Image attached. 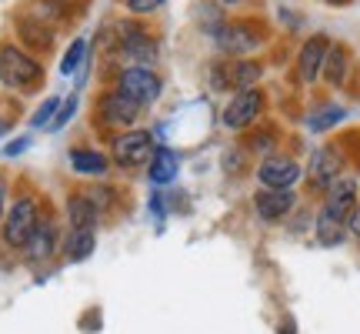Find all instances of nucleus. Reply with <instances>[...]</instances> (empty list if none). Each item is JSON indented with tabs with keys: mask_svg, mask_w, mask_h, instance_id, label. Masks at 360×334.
I'll use <instances>...</instances> for the list:
<instances>
[{
	"mask_svg": "<svg viewBox=\"0 0 360 334\" xmlns=\"http://www.w3.org/2000/svg\"><path fill=\"white\" fill-rule=\"evenodd\" d=\"M207 84L214 90H233V80H231V61H214L207 67Z\"/></svg>",
	"mask_w": 360,
	"mask_h": 334,
	"instance_id": "obj_25",
	"label": "nucleus"
},
{
	"mask_svg": "<svg viewBox=\"0 0 360 334\" xmlns=\"http://www.w3.org/2000/svg\"><path fill=\"white\" fill-rule=\"evenodd\" d=\"M314 234H317L321 247H340L350 231H347L344 221H337L334 214H327V211L321 207V211H317V221H314Z\"/></svg>",
	"mask_w": 360,
	"mask_h": 334,
	"instance_id": "obj_18",
	"label": "nucleus"
},
{
	"mask_svg": "<svg viewBox=\"0 0 360 334\" xmlns=\"http://www.w3.org/2000/svg\"><path fill=\"white\" fill-rule=\"evenodd\" d=\"M154 134L150 130H120L110 141V164L120 171H134V167H147L154 157Z\"/></svg>",
	"mask_w": 360,
	"mask_h": 334,
	"instance_id": "obj_2",
	"label": "nucleus"
},
{
	"mask_svg": "<svg viewBox=\"0 0 360 334\" xmlns=\"http://www.w3.org/2000/svg\"><path fill=\"white\" fill-rule=\"evenodd\" d=\"M327 51H330V37L327 34H314L300 44L297 51V78L300 84H317V78L323 74V61H327Z\"/></svg>",
	"mask_w": 360,
	"mask_h": 334,
	"instance_id": "obj_10",
	"label": "nucleus"
},
{
	"mask_svg": "<svg viewBox=\"0 0 360 334\" xmlns=\"http://www.w3.org/2000/svg\"><path fill=\"white\" fill-rule=\"evenodd\" d=\"M344 117H347V111H344L340 104H321V107H314L307 114V128L314 130V134H323V130L337 128Z\"/></svg>",
	"mask_w": 360,
	"mask_h": 334,
	"instance_id": "obj_22",
	"label": "nucleus"
},
{
	"mask_svg": "<svg viewBox=\"0 0 360 334\" xmlns=\"http://www.w3.org/2000/svg\"><path fill=\"white\" fill-rule=\"evenodd\" d=\"M344 174V157H340V151L337 147H317L314 154H310V161H307V178H310V184L317 187V191H327L330 184H334L337 178Z\"/></svg>",
	"mask_w": 360,
	"mask_h": 334,
	"instance_id": "obj_13",
	"label": "nucleus"
},
{
	"mask_svg": "<svg viewBox=\"0 0 360 334\" xmlns=\"http://www.w3.org/2000/svg\"><path fill=\"white\" fill-rule=\"evenodd\" d=\"M4 214H7V187L0 184V218H4Z\"/></svg>",
	"mask_w": 360,
	"mask_h": 334,
	"instance_id": "obj_32",
	"label": "nucleus"
},
{
	"mask_svg": "<svg viewBox=\"0 0 360 334\" xmlns=\"http://www.w3.org/2000/svg\"><path fill=\"white\" fill-rule=\"evenodd\" d=\"M180 174V154L177 151H170L167 144H157L154 147V157H150V164H147V178L154 187H167L174 184Z\"/></svg>",
	"mask_w": 360,
	"mask_h": 334,
	"instance_id": "obj_15",
	"label": "nucleus"
},
{
	"mask_svg": "<svg viewBox=\"0 0 360 334\" xmlns=\"http://www.w3.org/2000/svg\"><path fill=\"white\" fill-rule=\"evenodd\" d=\"M300 178H304V167H300V161L290 154H267L257 164L260 187H283V191H290Z\"/></svg>",
	"mask_w": 360,
	"mask_h": 334,
	"instance_id": "obj_8",
	"label": "nucleus"
},
{
	"mask_svg": "<svg viewBox=\"0 0 360 334\" xmlns=\"http://www.w3.org/2000/svg\"><path fill=\"white\" fill-rule=\"evenodd\" d=\"M264 78V64L260 61H250V57H233L231 61V80L233 90L244 87H257V80Z\"/></svg>",
	"mask_w": 360,
	"mask_h": 334,
	"instance_id": "obj_21",
	"label": "nucleus"
},
{
	"mask_svg": "<svg viewBox=\"0 0 360 334\" xmlns=\"http://www.w3.org/2000/svg\"><path fill=\"white\" fill-rule=\"evenodd\" d=\"M250 147H254V151H264V157H267V154H270V147H274V130L254 134V137H250Z\"/></svg>",
	"mask_w": 360,
	"mask_h": 334,
	"instance_id": "obj_29",
	"label": "nucleus"
},
{
	"mask_svg": "<svg viewBox=\"0 0 360 334\" xmlns=\"http://www.w3.org/2000/svg\"><path fill=\"white\" fill-rule=\"evenodd\" d=\"M101 207L94 204V197L87 191H74L67 197V224L70 228H97Z\"/></svg>",
	"mask_w": 360,
	"mask_h": 334,
	"instance_id": "obj_17",
	"label": "nucleus"
},
{
	"mask_svg": "<svg viewBox=\"0 0 360 334\" xmlns=\"http://www.w3.org/2000/svg\"><path fill=\"white\" fill-rule=\"evenodd\" d=\"M27 147H30V137H17L13 144H7V147H4V154H7V157H17V154H24Z\"/></svg>",
	"mask_w": 360,
	"mask_h": 334,
	"instance_id": "obj_30",
	"label": "nucleus"
},
{
	"mask_svg": "<svg viewBox=\"0 0 360 334\" xmlns=\"http://www.w3.org/2000/svg\"><path fill=\"white\" fill-rule=\"evenodd\" d=\"M347 231L354 234V237H360V204L354 207V214H350V221H347Z\"/></svg>",
	"mask_w": 360,
	"mask_h": 334,
	"instance_id": "obj_31",
	"label": "nucleus"
},
{
	"mask_svg": "<svg viewBox=\"0 0 360 334\" xmlns=\"http://www.w3.org/2000/svg\"><path fill=\"white\" fill-rule=\"evenodd\" d=\"M360 204V197H357V180L350 178V174H340V178L323 191V211L327 214H334L337 221H344L347 224L350 214H354V207Z\"/></svg>",
	"mask_w": 360,
	"mask_h": 334,
	"instance_id": "obj_12",
	"label": "nucleus"
},
{
	"mask_svg": "<svg viewBox=\"0 0 360 334\" xmlns=\"http://www.w3.org/2000/svg\"><path fill=\"white\" fill-rule=\"evenodd\" d=\"M297 204V194L294 187L290 191H283V187H257L254 194V211H257V218L264 224H281Z\"/></svg>",
	"mask_w": 360,
	"mask_h": 334,
	"instance_id": "obj_11",
	"label": "nucleus"
},
{
	"mask_svg": "<svg viewBox=\"0 0 360 334\" xmlns=\"http://www.w3.org/2000/svg\"><path fill=\"white\" fill-rule=\"evenodd\" d=\"M347 70H350V51L344 44H330L327 51V61H323V80L330 87H340L347 80Z\"/></svg>",
	"mask_w": 360,
	"mask_h": 334,
	"instance_id": "obj_20",
	"label": "nucleus"
},
{
	"mask_svg": "<svg viewBox=\"0 0 360 334\" xmlns=\"http://www.w3.org/2000/svg\"><path fill=\"white\" fill-rule=\"evenodd\" d=\"M117 40H120V57L127 67H150L157 61V40L150 37V30L134 20L117 24Z\"/></svg>",
	"mask_w": 360,
	"mask_h": 334,
	"instance_id": "obj_6",
	"label": "nucleus"
},
{
	"mask_svg": "<svg viewBox=\"0 0 360 334\" xmlns=\"http://www.w3.org/2000/svg\"><path fill=\"white\" fill-rule=\"evenodd\" d=\"M330 4H337V7H340V4H347V0H330Z\"/></svg>",
	"mask_w": 360,
	"mask_h": 334,
	"instance_id": "obj_35",
	"label": "nucleus"
},
{
	"mask_svg": "<svg viewBox=\"0 0 360 334\" xmlns=\"http://www.w3.org/2000/svg\"><path fill=\"white\" fill-rule=\"evenodd\" d=\"M57 251V224L51 218H40L37 231L30 234V241L24 245V261L27 264H44L51 261Z\"/></svg>",
	"mask_w": 360,
	"mask_h": 334,
	"instance_id": "obj_14",
	"label": "nucleus"
},
{
	"mask_svg": "<svg viewBox=\"0 0 360 334\" xmlns=\"http://www.w3.org/2000/svg\"><path fill=\"white\" fill-rule=\"evenodd\" d=\"M164 4H167V0H127V11L134 13V17H150V13H157Z\"/></svg>",
	"mask_w": 360,
	"mask_h": 334,
	"instance_id": "obj_28",
	"label": "nucleus"
},
{
	"mask_svg": "<svg viewBox=\"0 0 360 334\" xmlns=\"http://www.w3.org/2000/svg\"><path fill=\"white\" fill-rule=\"evenodd\" d=\"M87 64V37H77L70 47L64 51V61H60V74L70 78V74H77L80 67Z\"/></svg>",
	"mask_w": 360,
	"mask_h": 334,
	"instance_id": "obj_23",
	"label": "nucleus"
},
{
	"mask_svg": "<svg viewBox=\"0 0 360 334\" xmlns=\"http://www.w3.org/2000/svg\"><path fill=\"white\" fill-rule=\"evenodd\" d=\"M70 171L80 174V178H103L110 171V154H103L97 147H70Z\"/></svg>",
	"mask_w": 360,
	"mask_h": 334,
	"instance_id": "obj_16",
	"label": "nucleus"
},
{
	"mask_svg": "<svg viewBox=\"0 0 360 334\" xmlns=\"http://www.w3.org/2000/svg\"><path fill=\"white\" fill-rule=\"evenodd\" d=\"M220 7H233V4H240V0H217Z\"/></svg>",
	"mask_w": 360,
	"mask_h": 334,
	"instance_id": "obj_34",
	"label": "nucleus"
},
{
	"mask_svg": "<svg viewBox=\"0 0 360 334\" xmlns=\"http://www.w3.org/2000/svg\"><path fill=\"white\" fill-rule=\"evenodd\" d=\"M57 111H60V101H57V97H47V101H44L37 111H34L30 124H34V128H51L53 117H57Z\"/></svg>",
	"mask_w": 360,
	"mask_h": 334,
	"instance_id": "obj_26",
	"label": "nucleus"
},
{
	"mask_svg": "<svg viewBox=\"0 0 360 334\" xmlns=\"http://www.w3.org/2000/svg\"><path fill=\"white\" fill-rule=\"evenodd\" d=\"M94 247H97V231L94 228H70V234H67L64 241V254L67 261H87L90 254H94Z\"/></svg>",
	"mask_w": 360,
	"mask_h": 334,
	"instance_id": "obj_19",
	"label": "nucleus"
},
{
	"mask_svg": "<svg viewBox=\"0 0 360 334\" xmlns=\"http://www.w3.org/2000/svg\"><path fill=\"white\" fill-rule=\"evenodd\" d=\"M11 124H13L11 117H0V137H4V134H7V130H11Z\"/></svg>",
	"mask_w": 360,
	"mask_h": 334,
	"instance_id": "obj_33",
	"label": "nucleus"
},
{
	"mask_svg": "<svg viewBox=\"0 0 360 334\" xmlns=\"http://www.w3.org/2000/svg\"><path fill=\"white\" fill-rule=\"evenodd\" d=\"M94 111H97V124L107 128V130H117V134H120V130H130L143 114L141 104L124 97L120 90H107V94H101L97 104H94Z\"/></svg>",
	"mask_w": 360,
	"mask_h": 334,
	"instance_id": "obj_4",
	"label": "nucleus"
},
{
	"mask_svg": "<svg viewBox=\"0 0 360 334\" xmlns=\"http://www.w3.org/2000/svg\"><path fill=\"white\" fill-rule=\"evenodd\" d=\"M77 114V94H70L64 104H60V111H57V117H53V124L47 130H64L67 124H70V117Z\"/></svg>",
	"mask_w": 360,
	"mask_h": 334,
	"instance_id": "obj_27",
	"label": "nucleus"
},
{
	"mask_svg": "<svg viewBox=\"0 0 360 334\" xmlns=\"http://www.w3.org/2000/svg\"><path fill=\"white\" fill-rule=\"evenodd\" d=\"M20 34H24V44H30V47H40V51H47L51 47V40H53V34H51V27L47 24H34V20H24L20 24Z\"/></svg>",
	"mask_w": 360,
	"mask_h": 334,
	"instance_id": "obj_24",
	"label": "nucleus"
},
{
	"mask_svg": "<svg viewBox=\"0 0 360 334\" xmlns=\"http://www.w3.org/2000/svg\"><path fill=\"white\" fill-rule=\"evenodd\" d=\"M40 218H44V214H40V204L34 197H17V201L7 207V214H4V228H0L4 245L13 247V251H24V245L30 241V234L37 231Z\"/></svg>",
	"mask_w": 360,
	"mask_h": 334,
	"instance_id": "obj_3",
	"label": "nucleus"
},
{
	"mask_svg": "<svg viewBox=\"0 0 360 334\" xmlns=\"http://www.w3.org/2000/svg\"><path fill=\"white\" fill-rule=\"evenodd\" d=\"M114 90H120V94L130 97V101H137L141 107H150L154 101H160L164 80L157 78L150 67H124L114 80Z\"/></svg>",
	"mask_w": 360,
	"mask_h": 334,
	"instance_id": "obj_7",
	"label": "nucleus"
},
{
	"mask_svg": "<svg viewBox=\"0 0 360 334\" xmlns=\"http://www.w3.org/2000/svg\"><path fill=\"white\" fill-rule=\"evenodd\" d=\"M0 80L11 90L20 94H34L44 84V64L37 57L17 44H4L0 47Z\"/></svg>",
	"mask_w": 360,
	"mask_h": 334,
	"instance_id": "obj_1",
	"label": "nucleus"
},
{
	"mask_svg": "<svg viewBox=\"0 0 360 334\" xmlns=\"http://www.w3.org/2000/svg\"><path fill=\"white\" fill-rule=\"evenodd\" d=\"M214 40H217L227 54L244 57V54H250L254 47L264 44V27H260L257 20H233V24H224V30H220Z\"/></svg>",
	"mask_w": 360,
	"mask_h": 334,
	"instance_id": "obj_9",
	"label": "nucleus"
},
{
	"mask_svg": "<svg viewBox=\"0 0 360 334\" xmlns=\"http://www.w3.org/2000/svg\"><path fill=\"white\" fill-rule=\"evenodd\" d=\"M264 104H267V97H264L260 87L233 90V97L224 104L220 120H224L227 130H250L260 120V114H264Z\"/></svg>",
	"mask_w": 360,
	"mask_h": 334,
	"instance_id": "obj_5",
	"label": "nucleus"
}]
</instances>
